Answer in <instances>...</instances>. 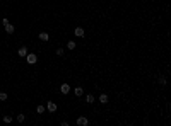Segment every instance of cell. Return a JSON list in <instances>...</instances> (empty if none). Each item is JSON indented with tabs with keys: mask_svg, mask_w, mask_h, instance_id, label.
<instances>
[{
	"mask_svg": "<svg viewBox=\"0 0 171 126\" xmlns=\"http://www.w3.org/2000/svg\"><path fill=\"white\" fill-rule=\"evenodd\" d=\"M74 34H75L77 38H84V34H86V32H84L82 27H75V29H74Z\"/></svg>",
	"mask_w": 171,
	"mask_h": 126,
	"instance_id": "cell-3",
	"label": "cell"
},
{
	"mask_svg": "<svg viewBox=\"0 0 171 126\" xmlns=\"http://www.w3.org/2000/svg\"><path fill=\"white\" fill-rule=\"evenodd\" d=\"M17 121H19V123H24V114H19V116H17Z\"/></svg>",
	"mask_w": 171,
	"mask_h": 126,
	"instance_id": "cell-17",
	"label": "cell"
},
{
	"mask_svg": "<svg viewBox=\"0 0 171 126\" xmlns=\"http://www.w3.org/2000/svg\"><path fill=\"white\" fill-rule=\"evenodd\" d=\"M99 102H101V104H106V102H108V95L101 94V95H99Z\"/></svg>",
	"mask_w": 171,
	"mask_h": 126,
	"instance_id": "cell-11",
	"label": "cell"
},
{
	"mask_svg": "<svg viewBox=\"0 0 171 126\" xmlns=\"http://www.w3.org/2000/svg\"><path fill=\"white\" fill-rule=\"evenodd\" d=\"M12 121V116H3V123H10Z\"/></svg>",
	"mask_w": 171,
	"mask_h": 126,
	"instance_id": "cell-14",
	"label": "cell"
},
{
	"mask_svg": "<svg viewBox=\"0 0 171 126\" xmlns=\"http://www.w3.org/2000/svg\"><path fill=\"white\" fill-rule=\"evenodd\" d=\"M38 36H39V39H41V41H48V39H50V36H48V32H39Z\"/></svg>",
	"mask_w": 171,
	"mask_h": 126,
	"instance_id": "cell-8",
	"label": "cell"
},
{
	"mask_svg": "<svg viewBox=\"0 0 171 126\" xmlns=\"http://www.w3.org/2000/svg\"><path fill=\"white\" fill-rule=\"evenodd\" d=\"M75 46H77V44H75L74 41H68V43H67V48H68V50H75Z\"/></svg>",
	"mask_w": 171,
	"mask_h": 126,
	"instance_id": "cell-12",
	"label": "cell"
},
{
	"mask_svg": "<svg viewBox=\"0 0 171 126\" xmlns=\"http://www.w3.org/2000/svg\"><path fill=\"white\" fill-rule=\"evenodd\" d=\"M77 125L87 126V125H89V121H87V118H84V116H79V118H77Z\"/></svg>",
	"mask_w": 171,
	"mask_h": 126,
	"instance_id": "cell-2",
	"label": "cell"
},
{
	"mask_svg": "<svg viewBox=\"0 0 171 126\" xmlns=\"http://www.w3.org/2000/svg\"><path fill=\"white\" fill-rule=\"evenodd\" d=\"M0 101H7V94L5 92H0Z\"/></svg>",
	"mask_w": 171,
	"mask_h": 126,
	"instance_id": "cell-15",
	"label": "cell"
},
{
	"mask_svg": "<svg viewBox=\"0 0 171 126\" xmlns=\"http://www.w3.org/2000/svg\"><path fill=\"white\" fill-rule=\"evenodd\" d=\"M159 84H161V85H164V84H166V78H164V77H163V75H161V77H159Z\"/></svg>",
	"mask_w": 171,
	"mask_h": 126,
	"instance_id": "cell-16",
	"label": "cell"
},
{
	"mask_svg": "<svg viewBox=\"0 0 171 126\" xmlns=\"http://www.w3.org/2000/svg\"><path fill=\"white\" fill-rule=\"evenodd\" d=\"M3 27H5V32H9V34H12V32H14V26H12L10 22H9V24H5Z\"/></svg>",
	"mask_w": 171,
	"mask_h": 126,
	"instance_id": "cell-7",
	"label": "cell"
},
{
	"mask_svg": "<svg viewBox=\"0 0 171 126\" xmlns=\"http://www.w3.org/2000/svg\"><path fill=\"white\" fill-rule=\"evenodd\" d=\"M17 53H19V56H22V58H24V56L28 55V48H26V46H21Z\"/></svg>",
	"mask_w": 171,
	"mask_h": 126,
	"instance_id": "cell-6",
	"label": "cell"
},
{
	"mask_svg": "<svg viewBox=\"0 0 171 126\" xmlns=\"http://www.w3.org/2000/svg\"><path fill=\"white\" fill-rule=\"evenodd\" d=\"M94 101H96V99H94V95H93V94H87V95H86V102H89V104H93Z\"/></svg>",
	"mask_w": 171,
	"mask_h": 126,
	"instance_id": "cell-10",
	"label": "cell"
},
{
	"mask_svg": "<svg viewBox=\"0 0 171 126\" xmlns=\"http://www.w3.org/2000/svg\"><path fill=\"white\" fill-rule=\"evenodd\" d=\"M60 92H62V94H68V92H70V85H68V84H62V85H60Z\"/></svg>",
	"mask_w": 171,
	"mask_h": 126,
	"instance_id": "cell-4",
	"label": "cell"
},
{
	"mask_svg": "<svg viewBox=\"0 0 171 126\" xmlns=\"http://www.w3.org/2000/svg\"><path fill=\"white\" fill-rule=\"evenodd\" d=\"M74 94L77 95V97H80V95L84 94V90H82V87H75V89H74Z\"/></svg>",
	"mask_w": 171,
	"mask_h": 126,
	"instance_id": "cell-9",
	"label": "cell"
},
{
	"mask_svg": "<svg viewBox=\"0 0 171 126\" xmlns=\"http://www.w3.org/2000/svg\"><path fill=\"white\" fill-rule=\"evenodd\" d=\"M46 107H48V111H50V113H55V111H57V104H55V102H51V101L46 104Z\"/></svg>",
	"mask_w": 171,
	"mask_h": 126,
	"instance_id": "cell-5",
	"label": "cell"
},
{
	"mask_svg": "<svg viewBox=\"0 0 171 126\" xmlns=\"http://www.w3.org/2000/svg\"><path fill=\"white\" fill-rule=\"evenodd\" d=\"M24 58H26V62L29 63V65H34V63L38 62V56H36L34 53H28V55H26Z\"/></svg>",
	"mask_w": 171,
	"mask_h": 126,
	"instance_id": "cell-1",
	"label": "cell"
},
{
	"mask_svg": "<svg viewBox=\"0 0 171 126\" xmlns=\"http://www.w3.org/2000/svg\"><path fill=\"white\" fill-rule=\"evenodd\" d=\"M57 55L62 56V55H63V48H58V50H57Z\"/></svg>",
	"mask_w": 171,
	"mask_h": 126,
	"instance_id": "cell-18",
	"label": "cell"
},
{
	"mask_svg": "<svg viewBox=\"0 0 171 126\" xmlns=\"http://www.w3.org/2000/svg\"><path fill=\"white\" fill-rule=\"evenodd\" d=\"M36 111H38L39 114H43V113H45V106H38V107H36Z\"/></svg>",
	"mask_w": 171,
	"mask_h": 126,
	"instance_id": "cell-13",
	"label": "cell"
}]
</instances>
